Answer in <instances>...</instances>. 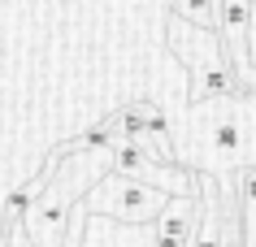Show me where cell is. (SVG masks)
<instances>
[{
  "label": "cell",
  "instance_id": "ba28073f",
  "mask_svg": "<svg viewBox=\"0 0 256 247\" xmlns=\"http://www.w3.org/2000/svg\"><path fill=\"white\" fill-rule=\"evenodd\" d=\"M248 43H252V61H256V0H252V26H248Z\"/></svg>",
  "mask_w": 256,
  "mask_h": 247
},
{
  "label": "cell",
  "instance_id": "52a82bcc",
  "mask_svg": "<svg viewBox=\"0 0 256 247\" xmlns=\"http://www.w3.org/2000/svg\"><path fill=\"white\" fill-rule=\"evenodd\" d=\"M0 239H4V247H35V239H30V230H26V217H14Z\"/></svg>",
  "mask_w": 256,
  "mask_h": 247
},
{
  "label": "cell",
  "instance_id": "3957f363",
  "mask_svg": "<svg viewBox=\"0 0 256 247\" xmlns=\"http://www.w3.org/2000/svg\"><path fill=\"white\" fill-rule=\"evenodd\" d=\"M174 195L161 191V187H152V182H139L130 174H122V169H108L104 178L96 182L82 208L87 213H100V217H118V221H130V226H152V221H161V213L170 208Z\"/></svg>",
  "mask_w": 256,
  "mask_h": 247
},
{
  "label": "cell",
  "instance_id": "7a4b0ae2",
  "mask_svg": "<svg viewBox=\"0 0 256 247\" xmlns=\"http://www.w3.org/2000/svg\"><path fill=\"white\" fill-rule=\"evenodd\" d=\"M170 52L191 69V104H204V100H226L239 96L243 82L239 74L230 69L226 48H222V35L208 26H196L187 17H170Z\"/></svg>",
  "mask_w": 256,
  "mask_h": 247
},
{
  "label": "cell",
  "instance_id": "277c9868",
  "mask_svg": "<svg viewBox=\"0 0 256 247\" xmlns=\"http://www.w3.org/2000/svg\"><path fill=\"white\" fill-rule=\"evenodd\" d=\"M82 247H156V221L152 226H130V221H118V217L87 213Z\"/></svg>",
  "mask_w": 256,
  "mask_h": 247
},
{
  "label": "cell",
  "instance_id": "6da1fadb",
  "mask_svg": "<svg viewBox=\"0 0 256 247\" xmlns=\"http://www.w3.org/2000/svg\"><path fill=\"white\" fill-rule=\"evenodd\" d=\"M182 165L191 174L230 178L256 165V91H239L226 100L191 104L187 135H182Z\"/></svg>",
  "mask_w": 256,
  "mask_h": 247
},
{
  "label": "cell",
  "instance_id": "8992f818",
  "mask_svg": "<svg viewBox=\"0 0 256 247\" xmlns=\"http://www.w3.org/2000/svg\"><path fill=\"white\" fill-rule=\"evenodd\" d=\"M174 13L196 22V26L217 30V17H222V0H174Z\"/></svg>",
  "mask_w": 256,
  "mask_h": 247
},
{
  "label": "cell",
  "instance_id": "5b68a950",
  "mask_svg": "<svg viewBox=\"0 0 256 247\" xmlns=\"http://www.w3.org/2000/svg\"><path fill=\"white\" fill-rule=\"evenodd\" d=\"M196 221H200V191L174 195L170 208L161 213V221H156V247H191Z\"/></svg>",
  "mask_w": 256,
  "mask_h": 247
}]
</instances>
